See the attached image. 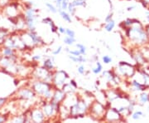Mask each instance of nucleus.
Here are the masks:
<instances>
[{"label":"nucleus","instance_id":"7ed1b4c3","mask_svg":"<svg viewBox=\"0 0 149 123\" xmlns=\"http://www.w3.org/2000/svg\"><path fill=\"white\" fill-rule=\"evenodd\" d=\"M39 9L34 8L33 7L24 8L23 17L26 21V30L27 31H37V23L39 17Z\"/></svg>","mask_w":149,"mask_h":123},{"label":"nucleus","instance_id":"393cba45","mask_svg":"<svg viewBox=\"0 0 149 123\" xmlns=\"http://www.w3.org/2000/svg\"><path fill=\"white\" fill-rule=\"evenodd\" d=\"M67 12L69 13L70 15H73V16H74V14H75V13H76V8L74 7V6L70 4V1L68 8H67Z\"/></svg>","mask_w":149,"mask_h":123},{"label":"nucleus","instance_id":"473e14b6","mask_svg":"<svg viewBox=\"0 0 149 123\" xmlns=\"http://www.w3.org/2000/svg\"><path fill=\"white\" fill-rule=\"evenodd\" d=\"M8 97H2V96H0V109L8 102Z\"/></svg>","mask_w":149,"mask_h":123},{"label":"nucleus","instance_id":"2eb2a0df","mask_svg":"<svg viewBox=\"0 0 149 123\" xmlns=\"http://www.w3.org/2000/svg\"><path fill=\"white\" fill-rule=\"evenodd\" d=\"M68 58L69 59L73 62L74 63H78V64H80V63H86L87 62V59L85 58V56L83 55H80V56H73V55H70L69 54L68 55Z\"/></svg>","mask_w":149,"mask_h":123},{"label":"nucleus","instance_id":"79ce46f5","mask_svg":"<svg viewBox=\"0 0 149 123\" xmlns=\"http://www.w3.org/2000/svg\"><path fill=\"white\" fill-rule=\"evenodd\" d=\"M135 8V6H132V7H128V10L130 11V10H133V8Z\"/></svg>","mask_w":149,"mask_h":123},{"label":"nucleus","instance_id":"a19ab883","mask_svg":"<svg viewBox=\"0 0 149 123\" xmlns=\"http://www.w3.org/2000/svg\"><path fill=\"white\" fill-rule=\"evenodd\" d=\"M65 52H66V53H69V52H70V49L69 48H65Z\"/></svg>","mask_w":149,"mask_h":123},{"label":"nucleus","instance_id":"39448f33","mask_svg":"<svg viewBox=\"0 0 149 123\" xmlns=\"http://www.w3.org/2000/svg\"><path fill=\"white\" fill-rule=\"evenodd\" d=\"M30 76L32 77V79L52 82L53 77V72L48 71L42 66H38L32 69Z\"/></svg>","mask_w":149,"mask_h":123},{"label":"nucleus","instance_id":"ddd939ff","mask_svg":"<svg viewBox=\"0 0 149 123\" xmlns=\"http://www.w3.org/2000/svg\"><path fill=\"white\" fill-rule=\"evenodd\" d=\"M42 67H44L48 71L53 72L54 70H56V64H55V58L54 57H47L46 58L43 60Z\"/></svg>","mask_w":149,"mask_h":123},{"label":"nucleus","instance_id":"a878e982","mask_svg":"<svg viewBox=\"0 0 149 123\" xmlns=\"http://www.w3.org/2000/svg\"><path fill=\"white\" fill-rule=\"evenodd\" d=\"M9 118H10V116H8V113H6V114H2V113H0V123L8 122V121H9Z\"/></svg>","mask_w":149,"mask_h":123},{"label":"nucleus","instance_id":"ea45409f","mask_svg":"<svg viewBox=\"0 0 149 123\" xmlns=\"http://www.w3.org/2000/svg\"><path fill=\"white\" fill-rule=\"evenodd\" d=\"M99 60V57H98V55H95L94 57H93V61L95 63L96 61H98Z\"/></svg>","mask_w":149,"mask_h":123},{"label":"nucleus","instance_id":"72a5a7b5","mask_svg":"<svg viewBox=\"0 0 149 123\" xmlns=\"http://www.w3.org/2000/svg\"><path fill=\"white\" fill-rule=\"evenodd\" d=\"M143 114L142 112H134L133 114V116H132V118H133V120H138L139 119V117H141V116H143Z\"/></svg>","mask_w":149,"mask_h":123},{"label":"nucleus","instance_id":"bb28decb","mask_svg":"<svg viewBox=\"0 0 149 123\" xmlns=\"http://www.w3.org/2000/svg\"><path fill=\"white\" fill-rule=\"evenodd\" d=\"M139 100H140V102H142V103H146V102H149V95L146 94V93H143L140 95Z\"/></svg>","mask_w":149,"mask_h":123},{"label":"nucleus","instance_id":"2f4dec72","mask_svg":"<svg viewBox=\"0 0 149 123\" xmlns=\"http://www.w3.org/2000/svg\"><path fill=\"white\" fill-rule=\"evenodd\" d=\"M62 50H63V47H62V46H59L58 48H56V50H54V51L52 52V54L53 55L54 57H55V56H57V55H59V54L61 53Z\"/></svg>","mask_w":149,"mask_h":123},{"label":"nucleus","instance_id":"5701e85b","mask_svg":"<svg viewBox=\"0 0 149 123\" xmlns=\"http://www.w3.org/2000/svg\"><path fill=\"white\" fill-rule=\"evenodd\" d=\"M70 4L75 8H77V7H84L85 8L87 6L86 2H81V1H78V0H72V1H70Z\"/></svg>","mask_w":149,"mask_h":123},{"label":"nucleus","instance_id":"7c9ffc66","mask_svg":"<svg viewBox=\"0 0 149 123\" xmlns=\"http://www.w3.org/2000/svg\"><path fill=\"white\" fill-rule=\"evenodd\" d=\"M54 22L53 20L51 18H49V17H47V18H44L42 19V23L43 24H47V25H51V24H52Z\"/></svg>","mask_w":149,"mask_h":123},{"label":"nucleus","instance_id":"f03ea898","mask_svg":"<svg viewBox=\"0 0 149 123\" xmlns=\"http://www.w3.org/2000/svg\"><path fill=\"white\" fill-rule=\"evenodd\" d=\"M41 100L40 107L42 110L43 113L45 117L47 118V121H52V119H56L59 118V109L61 104L57 102H54L52 100L50 101H46V100Z\"/></svg>","mask_w":149,"mask_h":123},{"label":"nucleus","instance_id":"f704fd0d","mask_svg":"<svg viewBox=\"0 0 149 123\" xmlns=\"http://www.w3.org/2000/svg\"><path fill=\"white\" fill-rule=\"evenodd\" d=\"M42 55H34L32 57V61L34 63H37L39 62L40 60H42Z\"/></svg>","mask_w":149,"mask_h":123},{"label":"nucleus","instance_id":"4c0bfd02","mask_svg":"<svg viewBox=\"0 0 149 123\" xmlns=\"http://www.w3.org/2000/svg\"><path fill=\"white\" fill-rule=\"evenodd\" d=\"M65 27L61 26L58 27V32L60 34H65Z\"/></svg>","mask_w":149,"mask_h":123},{"label":"nucleus","instance_id":"6ab92c4d","mask_svg":"<svg viewBox=\"0 0 149 123\" xmlns=\"http://www.w3.org/2000/svg\"><path fill=\"white\" fill-rule=\"evenodd\" d=\"M115 27V22L114 20H110V21L107 22H105V25H104V30L108 32H110L113 31V29Z\"/></svg>","mask_w":149,"mask_h":123},{"label":"nucleus","instance_id":"1a4fd4ad","mask_svg":"<svg viewBox=\"0 0 149 123\" xmlns=\"http://www.w3.org/2000/svg\"><path fill=\"white\" fill-rule=\"evenodd\" d=\"M29 116L31 122H47V118L45 117L42 110L40 106L32 107L29 108Z\"/></svg>","mask_w":149,"mask_h":123},{"label":"nucleus","instance_id":"20e7f679","mask_svg":"<svg viewBox=\"0 0 149 123\" xmlns=\"http://www.w3.org/2000/svg\"><path fill=\"white\" fill-rule=\"evenodd\" d=\"M106 111V107L98 100H95L89 107L88 114L93 120H103Z\"/></svg>","mask_w":149,"mask_h":123},{"label":"nucleus","instance_id":"58836bf2","mask_svg":"<svg viewBox=\"0 0 149 123\" xmlns=\"http://www.w3.org/2000/svg\"><path fill=\"white\" fill-rule=\"evenodd\" d=\"M113 19V13H109V14H108L106 16V18H105V19H104V21H105V22H107L110 21V20H112Z\"/></svg>","mask_w":149,"mask_h":123},{"label":"nucleus","instance_id":"49530a36","mask_svg":"<svg viewBox=\"0 0 149 123\" xmlns=\"http://www.w3.org/2000/svg\"><path fill=\"white\" fill-rule=\"evenodd\" d=\"M0 56H1V55H0ZM0 71H1V70H0Z\"/></svg>","mask_w":149,"mask_h":123},{"label":"nucleus","instance_id":"6e6552de","mask_svg":"<svg viewBox=\"0 0 149 123\" xmlns=\"http://www.w3.org/2000/svg\"><path fill=\"white\" fill-rule=\"evenodd\" d=\"M19 7H20V4L18 2H16L14 0H11L10 3L8 5H6L1 11L7 18L17 17L20 13H22L19 11Z\"/></svg>","mask_w":149,"mask_h":123},{"label":"nucleus","instance_id":"37998d69","mask_svg":"<svg viewBox=\"0 0 149 123\" xmlns=\"http://www.w3.org/2000/svg\"><path fill=\"white\" fill-rule=\"evenodd\" d=\"M78 1H81V2H87V0H78Z\"/></svg>","mask_w":149,"mask_h":123},{"label":"nucleus","instance_id":"c03bdc74","mask_svg":"<svg viewBox=\"0 0 149 123\" xmlns=\"http://www.w3.org/2000/svg\"><path fill=\"white\" fill-rule=\"evenodd\" d=\"M147 18H148V22H149V15L148 17H147Z\"/></svg>","mask_w":149,"mask_h":123},{"label":"nucleus","instance_id":"0eeeda50","mask_svg":"<svg viewBox=\"0 0 149 123\" xmlns=\"http://www.w3.org/2000/svg\"><path fill=\"white\" fill-rule=\"evenodd\" d=\"M70 79L69 74L64 70H54L52 83L56 88H61Z\"/></svg>","mask_w":149,"mask_h":123},{"label":"nucleus","instance_id":"9d476101","mask_svg":"<svg viewBox=\"0 0 149 123\" xmlns=\"http://www.w3.org/2000/svg\"><path fill=\"white\" fill-rule=\"evenodd\" d=\"M119 118H121V113H119L116 108L109 107L106 108L103 120L107 122H115V121H118Z\"/></svg>","mask_w":149,"mask_h":123},{"label":"nucleus","instance_id":"423d86ee","mask_svg":"<svg viewBox=\"0 0 149 123\" xmlns=\"http://www.w3.org/2000/svg\"><path fill=\"white\" fill-rule=\"evenodd\" d=\"M15 96L18 100L27 101V102H32L37 98V94L29 85L28 86H23L22 88H19L18 90H17Z\"/></svg>","mask_w":149,"mask_h":123},{"label":"nucleus","instance_id":"4be33fe9","mask_svg":"<svg viewBox=\"0 0 149 123\" xmlns=\"http://www.w3.org/2000/svg\"><path fill=\"white\" fill-rule=\"evenodd\" d=\"M45 5H46V7L47 8V9L52 13H58V9H57V8L56 7L55 5H53L52 3H49V2H47L46 4H45Z\"/></svg>","mask_w":149,"mask_h":123},{"label":"nucleus","instance_id":"b1692460","mask_svg":"<svg viewBox=\"0 0 149 123\" xmlns=\"http://www.w3.org/2000/svg\"><path fill=\"white\" fill-rule=\"evenodd\" d=\"M132 85H133L137 90H140V91H143V90H145V86L143 85V84H141V83H139V82H137V81H133V82H132Z\"/></svg>","mask_w":149,"mask_h":123},{"label":"nucleus","instance_id":"a211bd4d","mask_svg":"<svg viewBox=\"0 0 149 123\" xmlns=\"http://www.w3.org/2000/svg\"><path fill=\"white\" fill-rule=\"evenodd\" d=\"M9 121L13 122H26V118L24 114L22 115H15L13 117L9 118Z\"/></svg>","mask_w":149,"mask_h":123},{"label":"nucleus","instance_id":"dca6fc26","mask_svg":"<svg viewBox=\"0 0 149 123\" xmlns=\"http://www.w3.org/2000/svg\"><path fill=\"white\" fill-rule=\"evenodd\" d=\"M58 13L61 17V18L64 20L65 22H68V23H71L72 22V18H71V15L68 12L65 10H59Z\"/></svg>","mask_w":149,"mask_h":123},{"label":"nucleus","instance_id":"e433bc0d","mask_svg":"<svg viewBox=\"0 0 149 123\" xmlns=\"http://www.w3.org/2000/svg\"><path fill=\"white\" fill-rule=\"evenodd\" d=\"M69 82L74 86V88H76V89L78 88V84H77V82H75V80H74V79H70V80L69 81Z\"/></svg>","mask_w":149,"mask_h":123},{"label":"nucleus","instance_id":"4468645a","mask_svg":"<svg viewBox=\"0 0 149 123\" xmlns=\"http://www.w3.org/2000/svg\"><path fill=\"white\" fill-rule=\"evenodd\" d=\"M61 90L64 91L66 95L75 94V93H76V91H77V89H76V88H74V86L71 85L70 82H66V83H65L64 85L62 86V87H61Z\"/></svg>","mask_w":149,"mask_h":123},{"label":"nucleus","instance_id":"c9c22d12","mask_svg":"<svg viewBox=\"0 0 149 123\" xmlns=\"http://www.w3.org/2000/svg\"><path fill=\"white\" fill-rule=\"evenodd\" d=\"M68 54L73 55V56H80V55H81L80 53V51H79L78 49H74V50H71V49H70Z\"/></svg>","mask_w":149,"mask_h":123},{"label":"nucleus","instance_id":"f8f14e48","mask_svg":"<svg viewBox=\"0 0 149 123\" xmlns=\"http://www.w3.org/2000/svg\"><path fill=\"white\" fill-rule=\"evenodd\" d=\"M19 52L17 51L16 49L11 48H7L3 46H0V55L3 56V57H13V56H16L17 55Z\"/></svg>","mask_w":149,"mask_h":123},{"label":"nucleus","instance_id":"a18cd8bd","mask_svg":"<svg viewBox=\"0 0 149 123\" xmlns=\"http://www.w3.org/2000/svg\"><path fill=\"white\" fill-rule=\"evenodd\" d=\"M51 1H56V0H51Z\"/></svg>","mask_w":149,"mask_h":123},{"label":"nucleus","instance_id":"cd10ccee","mask_svg":"<svg viewBox=\"0 0 149 123\" xmlns=\"http://www.w3.org/2000/svg\"><path fill=\"white\" fill-rule=\"evenodd\" d=\"M65 34L68 37H71V38H75V32L73 29L71 28H65Z\"/></svg>","mask_w":149,"mask_h":123},{"label":"nucleus","instance_id":"c756f323","mask_svg":"<svg viewBox=\"0 0 149 123\" xmlns=\"http://www.w3.org/2000/svg\"><path fill=\"white\" fill-rule=\"evenodd\" d=\"M102 61H103V63H104V64H109V63H111L113 60H112V58L110 56H109V55H104V56L102 57Z\"/></svg>","mask_w":149,"mask_h":123},{"label":"nucleus","instance_id":"c85d7f7f","mask_svg":"<svg viewBox=\"0 0 149 123\" xmlns=\"http://www.w3.org/2000/svg\"><path fill=\"white\" fill-rule=\"evenodd\" d=\"M77 72L80 75H84L85 74V72H86V69H85V65H83V63H80L79 65V67H77Z\"/></svg>","mask_w":149,"mask_h":123},{"label":"nucleus","instance_id":"aec40b11","mask_svg":"<svg viewBox=\"0 0 149 123\" xmlns=\"http://www.w3.org/2000/svg\"><path fill=\"white\" fill-rule=\"evenodd\" d=\"M63 42H64L65 44L67 45V46H72V45H74V43H76V38L65 36L64 38V39H63Z\"/></svg>","mask_w":149,"mask_h":123},{"label":"nucleus","instance_id":"9b49d317","mask_svg":"<svg viewBox=\"0 0 149 123\" xmlns=\"http://www.w3.org/2000/svg\"><path fill=\"white\" fill-rule=\"evenodd\" d=\"M65 96H66V94L61 90V88H56L55 87L53 91V96H52V100L61 104V103L63 102Z\"/></svg>","mask_w":149,"mask_h":123},{"label":"nucleus","instance_id":"f257e3e1","mask_svg":"<svg viewBox=\"0 0 149 123\" xmlns=\"http://www.w3.org/2000/svg\"><path fill=\"white\" fill-rule=\"evenodd\" d=\"M28 85L35 91L39 99L46 100V101L52 100L53 96L54 88H55L52 82L32 79V82Z\"/></svg>","mask_w":149,"mask_h":123},{"label":"nucleus","instance_id":"412c9836","mask_svg":"<svg viewBox=\"0 0 149 123\" xmlns=\"http://www.w3.org/2000/svg\"><path fill=\"white\" fill-rule=\"evenodd\" d=\"M75 47H76L77 49L80 51V53L81 55H83V56H85V55H86V53H87V48H86V47H85L83 43H76V44H75Z\"/></svg>","mask_w":149,"mask_h":123},{"label":"nucleus","instance_id":"f3484780","mask_svg":"<svg viewBox=\"0 0 149 123\" xmlns=\"http://www.w3.org/2000/svg\"><path fill=\"white\" fill-rule=\"evenodd\" d=\"M91 72L95 75H99V74H100L103 72V65L101 64L100 62H99V60L95 62V67L91 68Z\"/></svg>","mask_w":149,"mask_h":123}]
</instances>
